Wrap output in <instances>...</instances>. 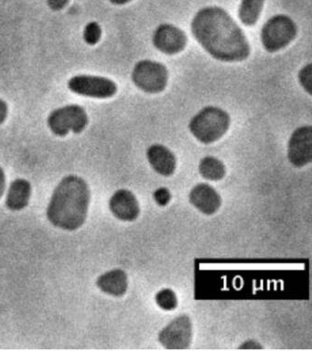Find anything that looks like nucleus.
Here are the masks:
<instances>
[{"label":"nucleus","instance_id":"24","mask_svg":"<svg viewBox=\"0 0 312 351\" xmlns=\"http://www.w3.org/2000/svg\"><path fill=\"white\" fill-rule=\"evenodd\" d=\"M5 186H6V176H5L4 170L0 167V197L4 193Z\"/></svg>","mask_w":312,"mask_h":351},{"label":"nucleus","instance_id":"12","mask_svg":"<svg viewBox=\"0 0 312 351\" xmlns=\"http://www.w3.org/2000/svg\"><path fill=\"white\" fill-rule=\"evenodd\" d=\"M189 199L193 207L205 215H213L217 213L221 205L220 195L215 188L205 183L193 186L189 195Z\"/></svg>","mask_w":312,"mask_h":351},{"label":"nucleus","instance_id":"23","mask_svg":"<svg viewBox=\"0 0 312 351\" xmlns=\"http://www.w3.org/2000/svg\"><path fill=\"white\" fill-rule=\"evenodd\" d=\"M8 114H9V106L6 101L0 99V125L7 120Z\"/></svg>","mask_w":312,"mask_h":351},{"label":"nucleus","instance_id":"18","mask_svg":"<svg viewBox=\"0 0 312 351\" xmlns=\"http://www.w3.org/2000/svg\"><path fill=\"white\" fill-rule=\"evenodd\" d=\"M155 300L158 306L165 311H171L178 306L176 293H174L173 290L169 289V288L160 290L156 295Z\"/></svg>","mask_w":312,"mask_h":351},{"label":"nucleus","instance_id":"25","mask_svg":"<svg viewBox=\"0 0 312 351\" xmlns=\"http://www.w3.org/2000/svg\"><path fill=\"white\" fill-rule=\"evenodd\" d=\"M239 348H262V346L259 345V343L254 341V340H248V341L243 343L242 346H240Z\"/></svg>","mask_w":312,"mask_h":351},{"label":"nucleus","instance_id":"17","mask_svg":"<svg viewBox=\"0 0 312 351\" xmlns=\"http://www.w3.org/2000/svg\"><path fill=\"white\" fill-rule=\"evenodd\" d=\"M265 0H242L239 7V19L245 26L256 24L264 8Z\"/></svg>","mask_w":312,"mask_h":351},{"label":"nucleus","instance_id":"15","mask_svg":"<svg viewBox=\"0 0 312 351\" xmlns=\"http://www.w3.org/2000/svg\"><path fill=\"white\" fill-rule=\"evenodd\" d=\"M32 186L28 180L18 178L13 181L8 192L7 207L12 210H21L29 204Z\"/></svg>","mask_w":312,"mask_h":351},{"label":"nucleus","instance_id":"21","mask_svg":"<svg viewBox=\"0 0 312 351\" xmlns=\"http://www.w3.org/2000/svg\"><path fill=\"white\" fill-rule=\"evenodd\" d=\"M153 197L158 205L167 206L171 200V193L167 188H160L156 189L154 193H153Z\"/></svg>","mask_w":312,"mask_h":351},{"label":"nucleus","instance_id":"13","mask_svg":"<svg viewBox=\"0 0 312 351\" xmlns=\"http://www.w3.org/2000/svg\"><path fill=\"white\" fill-rule=\"evenodd\" d=\"M147 158L150 166L158 174L164 177H169L174 174L177 167L176 156L165 145H150L147 150Z\"/></svg>","mask_w":312,"mask_h":351},{"label":"nucleus","instance_id":"4","mask_svg":"<svg viewBox=\"0 0 312 351\" xmlns=\"http://www.w3.org/2000/svg\"><path fill=\"white\" fill-rule=\"evenodd\" d=\"M297 34V25L289 16H274L262 27L263 47L270 53L281 51L295 40Z\"/></svg>","mask_w":312,"mask_h":351},{"label":"nucleus","instance_id":"20","mask_svg":"<svg viewBox=\"0 0 312 351\" xmlns=\"http://www.w3.org/2000/svg\"><path fill=\"white\" fill-rule=\"evenodd\" d=\"M298 81L303 89L306 90L309 95H311L312 92V64L309 63L304 66L298 73Z\"/></svg>","mask_w":312,"mask_h":351},{"label":"nucleus","instance_id":"6","mask_svg":"<svg viewBox=\"0 0 312 351\" xmlns=\"http://www.w3.org/2000/svg\"><path fill=\"white\" fill-rule=\"evenodd\" d=\"M131 78L135 86L142 92L157 95L166 89L169 71L163 63L142 60L136 63Z\"/></svg>","mask_w":312,"mask_h":351},{"label":"nucleus","instance_id":"26","mask_svg":"<svg viewBox=\"0 0 312 351\" xmlns=\"http://www.w3.org/2000/svg\"><path fill=\"white\" fill-rule=\"evenodd\" d=\"M109 1H110L112 4L114 5H121L128 4V3L132 1V0H109Z\"/></svg>","mask_w":312,"mask_h":351},{"label":"nucleus","instance_id":"11","mask_svg":"<svg viewBox=\"0 0 312 351\" xmlns=\"http://www.w3.org/2000/svg\"><path fill=\"white\" fill-rule=\"evenodd\" d=\"M109 208L116 218L123 221H134L141 214L138 199L128 189H119L111 197Z\"/></svg>","mask_w":312,"mask_h":351},{"label":"nucleus","instance_id":"10","mask_svg":"<svg viewBox=\"0 0 312 351\" xmlns=\"http://www.w3.org/2000/svg\"><path fill=\"white\" fill-rule=\"evenodd\" d=\"M155 48L167 55H174L184 51L188 38L185 32L172 24L164 23L156 29L152 38Z\"/></svg>","mask_w":312,"mask_h":351},{"label":"nucleus","instance_id":"2","mask_svg":"<svg viewBox=\"0 0 312 351\" xmlns=\"http://www.w3.org/2000/svg\"><path fill=\"white\" fill-rule=\"evenodd\" d=\"M89 203L86 181L78 176H67L54 189L47 208L48 219L60 229L77 230L86 221Z\"/></svg>","mask_w":312,"mask_h":351},{"label":"nucleus","instance_id":"22","mask_svg":"<svg viewBox=\"0 0 312 351\" xmlns=\"http://www.w3.org/2000/svg\"><path fill=\"white\" fill-rule=\"evenodd\" d=\"M69 1L70 0H46L48 7L53 11H60L64 10Z\"/></svg>","mask_w":312,"mask_h":351},{"label":"nucleus","instance_id":"3","mask_svg":"<svg viewBox=\"0 0 312 351\" xmlns=\"http://www.w3.org/2000/svg\"><path fill=\"white\" fill-rule=\"evenodd\" d=\"M231 125L228 112L216 106H206L189 123L191 134L202 144H213L226 134Z\"/></svg>","mask_w":312,"mask_h":351},{"label":"nucleus","instance_id":"9","mask_svg":"<svg viewBox=\"0 0 312 351\" xmlns=\"http://www.w3.org/2000/svg\"><path fill=\"white\" fill-rule=\"evenodd\" d=\"M287 158L293 166L303 167L312 161V128L303 125L296 129L287 145Z\"/></svg>","mask_w":312,"mask_h":351},{"label":"nucleus","instance_id":"14","mask_svg":"<svg viewBox=\"0 0 312 351\" xmlns=\"http://www.w3.org/2000/svg\"><path fill=\"white\" fill-rule=\"evenodd\" d=\"M97 285L104 293L119 298L127 293L128 276L121 269H115L101 276L97 279Z\"/></svg>","mask_w":312,"mask_h":351},{"label":"nucleus","instance_id":"1","mask_svg":"<svg viewBox=\"0 0 312 351\" xmlns=\"http://www.w3.org/2000/svg\"><path fill=\"white\" fill-rule=\"evenodd\" d=\"M191 27L194 38L216 60L242 62L251 53L245 33L224 8L216 5L202 8Z\"/></svg>","mask_w":312,"mask_h":351},{"label":"nucleus","instance_id":"19","mask_svg":"<svg viewBox=\"0 0 312 351\" xmlns=\"http://www.w3.org/2000/svg\"><path fill=\"white\" fill-rule=\"evenodd\" d=\"M102 37V29L97 22H89L84 29L83 38L86 44L90 46H94L99 43Z\"/></svg>","mask_w":312,"mask_h":351},{"label":"nucleus","instance_id":"8","mask_svg":"<svg viewBox=\"0 0 312 351\" xmlns=\"http://www.w3.org/2000/svg\"><path fill=\"white\" fill-rule=\"evenodd\" d=\"M193 340V323L188 315H180L158 334V341L168 350H185Z\"/></svg>","mask_w":312,"mask_h":351},{"label":"nucleus","instance_id":"5","mask_svg":"<svg viewBox=\"0 0 312 351\" xmlns=\"http://www.w3.org/2000/svg\"><path fill=\"white\" fill-rule=\"evenodd\" d=\"M89 123L86 109L78 104H68L53 110L49 114L48 128L57 136L64 137L70 132L81 134Z\"/></svg>","mask_w":312,"mask_h":351},{"label":"nucleus","instance_id":"7","mask_svg":"<svg viewBox=\"0 0 312 351\" xmlns=\"http://www.w3.org/2000/svg\"><path fill=\"white\" fill-rule=\"evenodd\" d=\"M68 88L76 95L95 99L111 98L117 93V85L113 80L88 74L72 77L68 82Z\"/></svg>","mask_w":312,"mask_h":351},{"label":"nucleus","instance_id":"16","mask_svg":"<svg viewBox=\"0 0 312 351\" xmlns=\"http://www.w3.org/2000/svg\"><path fill=\"white\" fill-rule=\"evenodd\" d=\"M199 172L205 180L219 181L226 174L224 164L215 156H205L199 164Z\"/></svg>","mask_w":312,"mask_h":351}]
</instances>
